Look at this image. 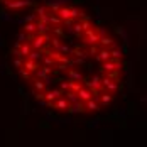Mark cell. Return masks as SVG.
I'll use <instances>...</instances> for the list:
<instances>
[{"instance_id": "6da1fadb", "label": "cell", "mask_w": 147, "mask_h": 147, "mask_svg": "<svg viewBox=\"0 0 147 147\" xmlns=\"http://www.w3.org/2000/svg\"><path fill=\"white\" fill-rule=\"evenodd\" d=\"M49 37H47V34H39V36H36V39H34V42H32V49L34 51H41V47L44 46V42L47 41Z\"/></svg>"}, {"instance_id": "7a4b0ae2", "label": "cell", "mask_w": 147, "mask_h": 147, "mask_svg": "<svg viewBox=\"0 0 147 147\" xmlns=\"http://www.w3.org/2000/svg\"><path fill=\"white\" fill-rule=\"evenodd\" d=\"M61 95H63V90H53V91H47L46 93L44 98H46V102L53 103V102H56L58 98H61Z\"/></svg>"}, {"instance_id": "3957f363", "label": "cell", "mask_w": 147, "mask_h": 147, "mask_svg": "<svg viewBox=\"0 0 147 147\" xmlns=\"http://www.w3.org/2000/svg\"><path fill=\"white\" fill-rule=\"evenodd\" d=\"M51 108H56V110H68V108H69V102H68L66 98H58L56 102L53 103Z\"/></svg>"}, {"instance_id": "277c9868", "label": "cell", "mask_w": 147, "mask_h": 147, "mask_svg": "<svg viewBox=\"0 0 147 147\" xmlns=\"http://www.w3.org/2000/svg\"><path fill=\"white\" fill-rule=\"evenodd\" d=\"M91 91H90L88 88H81L80 91H78V96H80V102H88V100H91Z\"/></svg>"}, {"instance_id": "5b68a950", "label": "cell", "mask_w": 147, "mask_h": 147, "mask_svg": "<svg viewBox=\"0 0 147 147\" xmlns=\"http://www.w3.org/2000/svg\"><path fill=\"white\" fill-rule=\"evenodd\" d=\"M69 113H81V112H85V103L83 102H78V103H73V105H69Z\"/></svg>"}, {"instance_id": "8992f818", "label": "cell", "mask_w": 147, "mask_h": 147, "mask_svg": "<svg viewBox=\"0 0 147 147\" xmlns=\"http://www.w3.org/2000/svg\"><path fill=\"white\" fill-rule=\"evenodd\" d=\"M63 95H64V98L69 102V105H73V103H78V102H80V96H78V93H74V91H71V90H69V91H66V93H63Z\"/></svg>"}, {"instance_id": "52a82bcc", "label": "cell", "mask_w": 147, "mask_h": 147, "mask_svg": "<svg viewBox=\"0 0 147 147\" xmlns=\"http://www.w3.org/2000/svg\"><path fill=\"white\" fill-rule=\"evenodd\" d=\"M24 68L27 69V71H37V64H36V61H32V59H26L24 61Z\"/></svg>"}, {"instance_id": "ba28073f", "label": "cell", "mask_w": 147, "mask_h": 147, "mask_svg": "<svg viewBox=\"0 0 147 147\" xmlns=\"http://www.w3.org/2000/svg\"><path fill=\"white\" fill-rule=\"evenodd\" d=\"M36 26H37V32H39V34H47V32H49V26H47L46 22H42V20L37 22Z\"/></svg>"}, {"instance_id": "9c48e42d", "label": "cell", "mask_w": 147, "mask_h": 147, "mask_svg": "<svg viewBox=\"0 0 147 147\" xmlns=\"http://www.w3.org/2000/svg\"><path fill=\"white\" fill-rule=\"evenodd\" d=\"M85 108H88V110H91V112H96V110H98V103L91 98V100H88V102H85Z\"/></svg>"}, {"instance_id": "30bf717a", "label": "cell", "mask_w": 147, "mask_h": 147, "mask_svg": "<svg viewBox=\"0 0 147 147\" xmlns=\"http://www.w3.org/2000/svg\"><path fill=\"white\" fill-rule=\"evenodd\" d=\"M24 30H26L27 34H34V32L37 30V26H36V24H30V22H29V24H26Z\"/></svg>"}, {"instance_id": "8fae6325", "label": "cell", "mask_w": 147, "mask_h": 147, "mask_svg": "<svg viewBox=\"0 0 147 147\" xmlns=\"http://www.w3.org/2000/svg\"><path fill=\"white\" fill-rule=\"evenodd\" d=\"M41 58H42V53H41V51H30L29 59H32V61H37V59H41Z\"/></svg>"}, {"instance_id": "7c38bea8", "label": "cell", "mask_w": 147, "mask_h": 147, "mask_svg": "<svg viewBox=\"0 0 147 147\" xmlns=\"http://www.w3.org/2000/svg\"><path fill=\"white\" fill-rule=\"evenodd\" d=\"M68 76L73 78V80H83V74H80L78 71H74V69H69L68 71Z\"/></svg>"}, {"instance_id": "4fadbf2b", "label": "cell", "mask_w": 147, "mask_h": 147, "mask_svg": "<svg viewBox=\"0 0 147 147\" xmlns=\"http://www.w3.org/2000/svg\"><path fill=\"white\" fill-rule=\"evenodd\" d=\"M118 64H115V63H105L103 64V69L105 71H113V69H117Z\"/></svg>"}, {"instance_id": "5bb4252c", "label": "cell", "mask_w": 147, "mask_h": 147, "mask_svg": "<svg viewBox=\"0 0 147 147\" xmlns=\"http://www.w3.org/2000/svg\"><path fill=\"white\" fill-rule=\"evenodd\" d=\"M20 53H22V58L29 56V54H30V46L27 44V42H26V44H24L22 47H20Z\"/></svg>"}, {"instance_id": "9a60e30c", "label": "cell", "mask_w": 147, "mask_h": 147, "mask_svg": "<svg viewBox=\"0 0 147 147\" xmlns=\"http://www.w3.org/2000/svg\"><path fill=\"white\" fill-rule=\"evenodd\" d=\"M34 86H36V90H37V91H44L46 83H42L41 80H34Z\"/></svg>"}, {"instance_id": "2e32d148", "label": "cell", "mask_w": 147, "mask_h": 147, "mask_svg": "<svg viewBox=\"0 0 147 147\" xmlns=\"http://www.w3.org/2000/svg\"><path fill=\"white\" fill-rule=\"evenodd\" d=\"M81 88H83V85H81V83H78V81H71V91L78 93Z\"/></svg>"}, {"instance_id": "e0dca14e", "label": "cell", "mask_w": 147, "mask_h": 147, "mask_svg": "<svg viewBox=\"0 0 147 147\" xmlns=\"http://www.w3.org/2000/svg\"><path fill=\"white\" fill-rule=\"evenodd\" d=\"M61 90L63 91H69L71 90V80L69 81H61Z\"/></svg>"}, {"instance_id": "ac0fdd59", "label": "cell", "mask_w": 147, "mask_h": 147, "mask_svg": "<svg viewBox=\"0 0 147 147\" xmlns=\"http://www.w3.org/2000/svg\"><path fill=\"white\" fill-rule=\"evenodd\" d=\"M59 51L64 53V54H74V51L71 47H68V46H59Z\"/></svg>"}, {"instance_id": "d6986e66", "label": "cell", "mask_w": 147, "mask_h": 147, "mask_svg": "<svg viewBox=\"0 0 147 147\" xmlns=\"http://www.w3.org/2000/svg\"><path fill=\"white\" fill-rule=\"evenodd\" d=\"M20 76H22L24 80H29L30 78V71H27L26 68H20Z\"/></svg>"}, {"instance_id": "ffe728a7", "label": "cell", "mask_w": 147, "mask_h": 147, "mask_svg": "<svg viewBox=\"0 0 147 147\" xmlns=\"http://www.w3.org/2000/svg\"><path fill=\"white\" fill-rule=\"evenodd\" d=\"M49 24H59L61 22V17H56V15H49Z\"/></svg>"}, {"instance_id": "44dd1931", "label": "cell", "mask_w": 147, "mask_h": 147, "mask_svg": "<svg viewBox=\"0 0 147 147\" xmlns=\"http://www.w3.org/2000/svg\"><path fill=\"white\" fill-rule=\"evenodd\" d=\"M108 58H110V53H108V51H102V53H100V56H98L100 61H107Z\"/></svg>"}, {"instance_id": "7402d4cb", "label": "cell", "mask_w": 147, "mask_h": 147, "mask_svg": "<svg viewBox=\"0 0 147 147\" xmlns=\"http://www.w3.org/2000/svg\"><path fill=\"white\" fill-rule=\"evenodd\" d=\"M14 66H15V68H24V61H22L20 58L14 59Z\"/></svg>"}, {"instance_id": "603a6c76", "label": "cell", "mask_w": 147, "mask_h": 147, "mask_svg": "<svg viewBox=\"0 0 147 147\" xmlns=\"http://www.w3.org/2000/svg\"><path fill=\"white\" fill-rule=\"evenodd\" d=\"M44 64L46 66H53V64H54V59L51 58V56H49V58H44Z\"/></svg>"}, {"instance_id": "cb8c5ba5", "label": "cell", "mask_w": 147, "mask_h": 147, "mask_svg": "<svg viewBox=\"0 0 147 147\" xmlns=\"http://www.w3.org/2000/svg\"><path fill=\"white\" fill-rule=\"evenodd\" d=\"M51 44L54 46L56 49H59V46H61V42H59V39H58V37H56V39H53V41H51Z\"/></svg>"}, {"instance_id": "d4e9b609", "label": "cell", "mask_w": 147, "mask_h": 147, "mask_svg": "<svg viewBox=\"0 0 147 147\" xmlns=\"http://www.w3.org/2000/svg\"><path fill=\"white\" fill-rule=\"evenodd\" d=\"M110 100H112V98H110V95H103V96H102V102L103 103H108Z\"/></svg>"}, {"instance_id": "484cf974", "label": "cell", "mask_w": 147, "mask_h": 147, "mask_svg": "<svg viewBox=\"0 0 147 147\" xmlns=\"http://www.w3.org/2000/svg\"><path fill=\"white\" fill-rule=\"evenodd\" d=\"M90 54H91V56H96V47H95V46L90 49Z\"/></svg>"}]
</instances>
